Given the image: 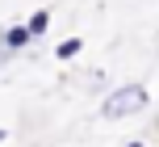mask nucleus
<instances>
[{
    "instance_id": "f257e3e1",
    "label": "nucleus",
    "mask_w": 159,
    "mask_h": 147,
    "mask_svg": "<svg viewBox=\"0 0 159 147\" xmlns=\"http://www.w3.org/2000/svg\"><path fill=\"white\" fill-rule=\"evenodd\" d=\"M147 105H151V92H147V84H117V88H113L109 97L101 101V118H105V122H121V118L143 114Z\"/></svg>"
},
{
    "instance_id": "f03ea898",
    "label": "nucleus",
    "mask_w": 159,
    "mask_h": 147,
    "mask_svg": "<svg viewBox=\"0 0 159 147\" xmlns=\"http://www.w3.org/2000/svg\"><path fill=\"white\" fill-rule=\"evenodd\" d=\"M0 42H4V55H13V50H25L30 46V30H25V25H8L4 34H0Z\"/></svg>"
},
{
    "instance_id": "7ed1b4c3",
    "label": "nucleus",
    "mask_w": 159,
    "mask_h": 147,
    "mask_svg": "<svg viewBox=\"0 0 159 147\" xmlns=\"http://www.w3.org/2000/svg\"><path fill=\"white\" fill-rule=\"evenodd\" d=\"M25 30H30V38H46V30H50V8H34L30 21H25Z\"/></svg>"
},
{
    "instance_id": "20e7f679",
    "label": "nucleus",
    "mask_w": 159,
    "mask_h": 147,
    "mask_svg": "<svg viewBox=\"0 0 159 147\" xmlns=\"http://www.w3.org/2000/svg\"><path fill=\"white\" fill-rule=\"evenodd\" d=\"M80 50H84V38H63V42L55 46V59H59V63H67V59L80 55Z\"/></svg>"
},
{
    "instance_id": "39448f33",
    "label": "nucleus",
    "mask_w": 159,
    "mask_h": 147,
    "mask_svg": "<svg viewBox=\"0 0 159 147\" xmlns=\"http://www.w3.org/2000/svg\"><path fill=\"white\" fill-rule=\"evenodd\" d=\"M121 147H147V139H126Z\"/></svg>"
},
{
    "instance_id": "423d86ee",
    "label": "nucleus",
    "mask_w": 159,
    "mask_h": 147,
    "mask_svg": "<svg viewBox=\"0 0 159 147\" xmlns=\"http://www.w3.org/2000/svg\"><path fill=\"white\" fill-rule=\"evenodd\" d=\"M4 139H8V130H4V126H0V143H4Z\"/></svg>"
}]
</instances>
